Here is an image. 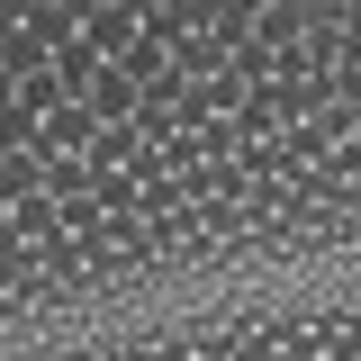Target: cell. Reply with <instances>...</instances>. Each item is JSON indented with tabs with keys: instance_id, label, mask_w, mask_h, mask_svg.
<instances>
[{
	"instance_id": "obj_1",
	"label": "cell",
	"mask_w": 361,
	"mask_h": 361,
	"mask_svg": "<svg viewBox=\"0 0 361 361\" xmlns=\"http://www.w3.org/2000/svg\"><path fill=\"white\" fill-rule=\"evenodd\" d=\"M45 145H90V109H54L45 118Z\"/></svg>"
},
{
	"instance_id": "obj_2",
	"label": "cell",
	"mask_w": 361,
	"mask_h": 361,
	"mask_svg": "<svg viewBox=\"0 0 361 361\" xmlns=\"http://www.w3.org/2000/svg\"><path fill=\"white\" fill-rule=\"evenodd\" d=\"M127 90H135L127 73H99V99H90V109H109V118H118V109H127Z\"/></svg>"
},
{
	"instance_id": "obj_3",
	"label": "cell",
	"mask_w": 361,
	"mask_h": 361,
	"mask_svg": "<svg viewBox=\"0 0 361 361\" xmlns=\"http://www.w3.org/2000/svg\"><path fill=\"white\" fill-rule=\"evenodd\" d=\"M54 82L73 90V82H90V45H63V63H54Z\"/></svg>"
}]
</instances>
